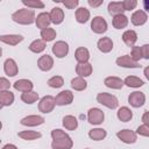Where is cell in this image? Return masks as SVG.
<instances>
[{
  "instance_id": "cell-1",
  "label": "cell",
  "mask_w": 149,
  "mask_h": 149,
  "mask_svg": "<svg viewBox=\"0 0 149 149\" xmlns=\"http://www.w3.org/2000/svg\"><path fill=\"white\" fill-rule=\"evenodd\" d=\"M51 137L52 149H71L73 146L72 139L62 129H54L51 132Z\"/></svg>"
},
{
  "instance_id": "cell-2",
  "label": "cell",
  "mask_w": 149,
  "mask_h": 149,
  "mask_svg": "<svg viewBox=\"0 0 149 149\" xmlns=\"http://www.w3.org/2000/svg\"><path fill=\"white\" fill-rule=\"evenodd\" d=\"M35 12L29 8H21L12 14L14 22L19 24H31L35 22Z\"/></svg>"
},
{
  "instance_id": "cell-3",
  "label": "cell",
  "mask_w": 149,
  "mask_h": 149,
  "mask_svg": "<svg viewBox=\"0 0 149 149\" xmlns=\"http://www.w3.org/2000/svg\"><path fill=\"white\" fill-rule=\"evenodd\" d=\"M97 101L104 106H106L107 108H111V109H115L118 108L119 106V100L115 95L113 94H109V93H106V92H101V93H98L97 95Z\"/></svg>"
},
{
  "instance_id": "cell-4",
  "label": "cell",
  "mask_w": 149,
  "mask_h": 149,
  "mask_svg": "<svg viewBox=\"0 0 149 149\" xmlns=\"http://www.w3.org/2000/svg\"><path fill=\"white\" fill-rule=\"evenodd\" d=\"M56 104H55V98L52 95H44L40 102H38V109L40 112L47 114V113H50L52 112V109L55 108Z\"/></svg>"
},
{
  "instance_id": "cell-5",
  "label": "cell",
  "mask_w": 149,
  "mask_h": 149,
  "mask_svg": "<svg viewBox=\"0 0 149 149\" xmlns=\"http://www.w3.org/2000/svg\"><path fill=\"white\" fill-rule=\"evenodd\" d=\"M104 119H105V114L100 108L93 107V108L88 109L87 120L91 125H100V123H102Z\"/></svg>"
},
{
  "instance_id": "cell-6",
  "label": "cell",
  "mask_w": 149,
  "mask_h": 149,
  "mask_svg": "<svg viewBox=\"0 0 149 149\" xmlns=\"http://www.w3.org/2000/svg\"><path fill=\"white\" fill-rule=\"evenodd\" d=\"M91 29L95 34H104L107 30V22L102 16H94L91 22Z\"/></svg>"
},
{
  "instance_id": "cell-7",
  "label": "cell",
  "mask_w": 149,
  "mask_h": 149,
  "mask_svg": "<svg viewBox=\"0 0 149 149\" xmlns=\"http://www.w3.org/2000/svg\"><path fill=\"white\" fill-rule=\"evenodd\" d=\"M73 101V93L69 90L61 91L56 97H55V104L58 106H65L70 105Z\"/></svg>"
},
{
  "instance_id": "cell-8",
  "label": "cell",
  "mask_w": 149,
  "mask_h": 149,
  "mask_svg": "<svg viewBox=\"0 0 149 149\" xmlns=\"http://www.w3.org/2000/svg\"><path fill=\"white\" fill-rule=\"evenodd\" d=\"M116 136L120 141H122L123 143H127V144H130V143H135L136 140H137V134L130 129H122V130H119L116 133Z\"/></svg>"
},
{
  "instance_id": "cell-9",
  "label": "cell",
  "mask_w": 149,
  "mask_h": 149,
  "mask_svg": "<svg viewBox=\"0 0 149 149\" xmlns=\"http://www.w3.org/2000/svg\"><path fill=\"white\" fill-rule=\"evenodd\" d=\"M128 102L130 104V106L137 108V107H141L144 105L146 102V94L141 91H135V92H132L128 97Z\"/></svg>"
},
{
  "instance_id": "cell-10",
  "label": "cell",
  "mask_w": 149,
  "mask_h": 149,
  "mask_svg": "<svg viewBox=\"0 0 149 149\" xmlns=\"http://www.w3.org/2000/svg\"><path fill=\"white\" fill-rule=\"evenodd\" d=\"M51 50H52V54H54L57 58H63V57H65V56L69 54V45H68V43L64 42V41H57V42L52 45Z\"/></svg>"
},
{
  "instance_id": "cell-11",
  "label": "cell",
  "mask_w": 149,
  "mask_h": 149,
  "mask_svg": "<svg viewBox=\"0 0 149 149\" xmlns=\"http://www.w3.org/2000/svg\"><path fill=\"white\" fill-rule=\"evenodd\" d=\"M44 121H45L44 118L41 115H27L21 119V125L28 126V127H35V126L42 125Z\"/></svg>"
},
{
  "instance_id": "cell-12",
  "label": "cell",
  "mask_w": 149,
  "mask_h": 149,
  "mask_svg": "<svg viewBox=\"0 0 149 149\" xmlns=\"http://www.w3.org/2000/svg\"><path fill=\"white\" fill-rule=\"evenodd\" d=\"M3 71L8 77H14L19 72V68L16 62L13 58H7L3 63Z\"/></svg>"
},
{
  "instance_id": "cell-13",
  "label": "cell",
  "mask_w": 149,
  "mask_h": 149,
  "mask_svg": "<svg viewBox=\"0 0 149 149\" xmlns=\"http://www.w3.org/2000/svg\"><path fill=\"white\" fill-rule=\"evenodd\" d=\"M148 20V15L144 10L142 9H139L136 12H134L132 14V17H130V21L134 26H143Z\"/></svg>"
},
{
  "instance_id": "cell-14",
  "label": "cell",
  "mask_w": 149,
  "mask_h": 149,
  "mask_svg": "<svg viewBox=\"0 0 149 149\" xmlns=\"http://www.w3.org/2000/svg\"><path fill=\"white\" fill-rule=\"evenodd\" d=\"M35 23H36V27L40 28L41 30L48 28V27L50 26V23H51L49 13H47V12L40 13V14L37 15V17H35Z\"/></svg>"
},
{
  "instance_id": "cell-15",
  "label": "cell",
  "mask_w": 149,
  "mask_h": 149,
  "mask_svg": "<svg viewBox=\"0 0 149 149\" xmlns=\"http://www.w3.org/2000/svg\"><path fill=\"white\" fill-rule=\"evenodd\" d=\"M37 66L42 71H49V70H51L52 66H54V59H52V57L49 56V55L41 56L38 58V61H37Z\"/></svg>"
},
{
  "instance_id": "cell-16",
  "label": "cell",
  "mask_w": 149,
  "mask_h": 149,
  "mask_svg": "<svg viewBox=\"0 0 149 149\" xmlns=\"http://www.w3.org/2000/svg\"><path fill=\"white\" fill-rule=\"evenodd\" d=\"M116 65L119 66H122V68H140V64L135 61H133L130 58L129 55H123V56H120L116 58Z\"/></svg>"
},
{
  "instance_id": "cell-17",
  "label": "cell",
  "mask_w": 149,
  "mask_h": 149,
  "mask_svg": "<svg viewBox=\"0 0 149 149\" xmlns=\"http://www.w3.org/2000/svg\"><path fill=\"white\" fill-rule=\"evenodd\" d=\"M13 86H14V88H15L16 91H20V92H22V93L33 91V87H34L33 83H31L29 79H19V80H16V81L13 84Z\"/></svg>"
},
{
  "instance_id": "cell-18",
  "label": "cell",
  "mask_w": 149,
  "mask_h": 149,
  "mask_svg": "<svg viewBox=\"0 0 149 149\" xmlns=\"http://www.w3.org/2000/svg\"><path fill=\"white\" fill-rule=\"evenodd\" d=\"M92 70H93L92 65L88 62H86V63H78L77 66H76V72L78 74V77H81V78L91 76Z\"/></svg>"
},
{
  "instance_id": "cell-19",
  "label": "cell",
  "mask_w": 149,
  "mask_h": 149,
  "mask_svg": "<svg viewBox=\"0 0 149 149\" xmlns=\"http://www.w3.org/2000/svg\"><path fill=\"white\" fill-rule=\"evenodd\" d=\"M0 41L5 44H8V45H16L23 41V37L21 35H16V34L0 35Z\"/></svg>"
},
{
  "instance_id": "cell-20",
  "label": "cell",
  "mask_w": 149,
  "mask_h": 149,
  "mask_svg": "<svg viewBox=\"0 0 149 149\" xmlns=\"http://www.w3.org/2000/svg\"><path fill=\"white\" fill-rule=\"evenodd\" d=\"M104 84L109 87V88H114V90H120L123 86V80L119 77H114V76H109L106 77L104 80Z\"/></svg>"
},
{
  "instance_id": "cell-21",
  "label": "cell",
  "mask_w": 149,
  "mask_h": 149,
  "mask_svg": "<svg viewBox=\"0 0 149 149\" xmlns=\"http://www.w3.org/2000/svg\"><path fill=\"white\" fill-rule=\"evenodd\" d=\"M49 15H50V21L54 24H61L64 20V12L59 7H54L49 13Z\"/></svg>"
},
{
  "instance_id": "cell-22",
  "label": "cell",
  "mask_w": 149,
  "mask_h": 149,
  "mask_svg": "<svg viewBox=\"0 0 149 149\" xmlns=\"http://www.w3.org/2000/svg\"><path fill=\"white\" fill-rule=\"evenodd\" d=\"M122 41L125 42V44L127 47H134V44L136 43L137 41V34L135 30H126L123 34H122Z\"/></svg>"
},
{
  "instance_id": "cell-23",
  "label": "cell",
  "mask_w": 149,
  "mask_h": 149,
  "mask_svg": "<svg viewBox=\"0 0 149 149\" xmlns=\"http://www.w3.org/2000/svg\"><path fill=\"white\" fill-rule=\"evenodd\" d=\"M97 47H98V49H99L101 52L107 54V52L112 51V49H113V41H112L109 37H101V38L98 41Z\"/></svg>"
},
{
  "instance_id": "cell-24",
  "label": "cell",
  "mask_w": 149,
  "mask_h": 149,
  "mask_svg": "<svg viewBox=\"0 0 149 149\" xmlns=\"http://www.w3.org/2000/svg\"><path fill=\"white\" fill-rule=\"evenodd\" d=\"M74 58L78 63H86L90 59V51L84 47H79L74 52Z\"/></svg>"
},
{
  "instance_id": "cell-25",
  "label": "cell",
  "mask_w": 149,
  "mask_h": 149,
  "mask_svg": "<svg viewBox=\"0 0 149 149\" xmlns=\"http://www.w3.org/2000/svg\"><path fill=\"white\" fill-rule=\"evenodd\" d=\"M112 24H113V27H114L115 29H122V28H126L127 24H128V17H127L125 14L115 15V16H113Z\"/></svg>"
},
{
  "instance_id": "cell-26",
  "label": "cell",
  "mask_w": 149,
  "mask_h": 149,
  "mask_svg": "<svg viewBox=\"0 0 149 149\" xmlns=\"http://www.w3.org/2000/svg\"><path fill=\"white\" fill-rule=\"evenodd\" d=\"M108 13L113 16L115 15H119V14H123L125 9H123V6H122V1H112L108 3Z\"/></svg>"
},
{
  "instance_id": "cell-27",
  "label": "cell",
  "mask_w": 149,
  "mask_h": 149,
  "mask_svg": "<svg viewBox=\"0 0 149 149\" xmlns=\"http://www.w3.org/2000/svg\"><path fill=\"white\" fill-rule=\"evenodd\" d=\"M116 115H118V119H119L120 121L127 122V121L132 120V118H133V112H132L130 108H128L127 106H123V107H120V108L118 109Z\"/></svg>"
},
{
  "instance_id": "cell-28",
  "label": "cell",
  "mask_w": 149,
  "mask_h": 149,
  "mask_svg": "<svg viewBox=\"0 0 149 149\" xmlns=\"http://www.w3.org/2000/svg\"><path fill=\"white\" fill-rule=\"evenodd\" d=\"M63 126L68 130H74L78 127V120L73 115H65L63 118Z\"/></svg>"
},
{
  "instance_id": "cell-29",
  "label": "cell",
  "mask_w": 149,
  "mask_h": 149,
  "mask_svg": "<svg viewBox=\"0 0 149 149\" xmlns=\"http://www.w3.org/2000/svg\"><path fill=\"white\" fill-rule=\"evenodd\" d=\"M90 10L85 7H79L77 10H76V20L77 22L79 23H85L88 21L90 19Z\"/></svg>"
},
{
  "instance_id": "cell-30",
  "label": "cell",
  "mask_w": 149,
  "mask_h": 149,
  "mask_svg": "<svg viewBox=\"0 0 149 149\" xmlns=\"http://www.w3.org/2000/svg\"><path fill=\"white\" fill-rule=\"evenodd\" d=\"M123 85H127L128 87H141L144 85V81L139 78V77H135V76H128L125 78L123 80Z\"/></svg>"
},
{
  "instance_id": "cell-31",
  "label": "cell",
  "mask_w": 149,
  "mask_h": 149,
  "mask_svg": "<svg viewBox=\"0 0 149 149\" xmlns=\"http://www.w3.org/2000/svg\"><path fill=\"white\" fill-rule=\"evenodd\" d=\"M106 136H107V132L102 128H93L88 132V137L91 140H94V141L104 140Z\"/></svg>"
},
{
  "instance_id": "cell-32",
  "label": "cell",
  "mask_w": 149,
  "mask_h": 149,
  "mask_svg": "<svg viewBox=\"0 0 149 149\" xmlns=\"http://www.w3.org/2000/svg\"><path fill=\"white\" fill-rule=\"evenodd\" d=\"M0 102L2 106H10L14 102V93L10 91H0Z\"/></svg>"
},
{
  "instance_id": "cell-33",
  "label": "cell",
  "mask_w": 149,
  "mask_h": 149,
  "mask_svg": "<svg viewBox=\"0 0 149 149\" xmlns=\"http://www.w3.org/2000/svg\"><path fill=\"white\" fill-rule=\"evenodd\" d=\"M17 135H19V137H21L22 140H26V141L37 140V139H40V137L42 136L41 133L35 132V130H22V132H20Z\"/></svg>"
},
{
  "instance_id": "cell-34",
  "label": "cell",
  "mask_w": 149,
  "mask_h": 149,
  "mask_svg": "<svg viewBox=\"0 0 149 149\" xmlns=\"http://www.w3.org/2000/svg\"><path fill=\"white\" fill-rule=\"evenodd\" d=\"M71 87L74 90V91H84L86 87H87V83L84 78L81 77H74L72 80H71Z\"/></svg>"
},
{
  "instance_id": "cell-35",
  "label": "cell",
  "mask_w": 149,
  "mask_h": 149,
  "mask_svg": "<svg viewBox=\"0 0 149 149\" xmlns=\"http://www.w3.org/2000/svg\"><path fill=\"white\" fill-rule=\"evenodd\" d=\"M41 37H42V41L44 42H51L56 38V30L54 28H45V29H42L41 30Z\"/></svg>"
},
{
  "instance_id": "cell-36",
  "label": "cell",
  "mask_w": 149,
  "mask_h": 149,
  "mask_svg": "<svg viewBox=\"0 0 149 149\" xmlns=\"http://www.w3.org/2000/svg\"><path fill=\"white\" fill-rule=\"evenodd\" d=\"M44 49H45V42L42 40H34L29 44V50L35 54H40V52L44 51Z\"/></svg>"
},
{
  "instance_id": "cell-37",
  "label": "cell",
  "mask_w": 149,
  "mask_h": 149,
  "mask_svg": "<svg viewBox=\"0 0 149 149\" xmlns=\"http://www.w3.org/2000/svg\"><path fill=\"white\" fill-rule=\"evenodd\" d=\"M21 100L26 104H34L35 101L38 100V93L34 92V91H29V92H24L21 94Z\"/></svg>"
},
{
  "instance_id": "cell-38",
  "label": "cell",
  "mask_w": 149,
  "mask_h": 149,
  "mask_svg": "<svg viewBox=\"0 0 149 149\" xmlns=\"http://www.w3.org/2000/svg\"><path fill=\"white\" fill-rule=\"evenodd\" d=\"M63 84H64V79L61 76H54L48 80V85L52 88H59L63 86Z\"/></svg>"
},
{
  "instance_id": "cell-39",
  "label": "cell",
  "mask_w": 149,
  "mask_h": 149,
  "mask_svg": "<svg viewBox=\"0 0 149 149\" xmlns=\"http://www.w3.org/2000/svg\"><path fill=\"white\" fill-rule=\"evenodd\" d=\"M22 3L30 8H44V3L41 0H22Z\"/></svg>"
},
{
  "instance_id": "cell-40",
  "label": "cell",
  "mask_w": 149,
  "mask_h": 149,
  "mask_svg": "<svg viewBox=\"0 0 149 149\" xmlns=\"http://www.w3.org/2000/svg\"><path fill=\"white\" fill-rule=\"evenodd\" d=\"M130 58L135 62L139 63V61L142 58V52H141V47H132V52H130Z\"/></svg>"
},
{
  "instance_id": "cell-41",
  "label": "cell",
  "mask_w": 149,
  "mask_h": 149,
  "mask_svg": "<svg viewBox=\"0 0 149 149\" xmlns=\"http://www.w3.org/2000/svg\"><path fill=\"white\" fill-rule=\"evenodd\" d=\"M122 6L125 10H132L137 6V1L136 0H125L122 1Z\"/></svg>"
},
{
  "instance_id": "cell-42",
  "label": "cell",
  "mask_w": 149,
  "mask_h": 149,
  "mask_svg": "<svg viewBox=\"0 0 149 149\" xmlns=\"http://www.w3.org/2000/svg\"><path fill=\"white\" fill-rule=\"evenodd\" d=\"M136 134H139V135H141V136H144V137L149 136V127H148V125H142V126H140V127L136 129Z\"/></svg>"
},
{
  "instance_id": "cell-43",
  "label": "cell",
  "mask_w": 149,
  "mask_h": 149,
  "mask_svg": "<svg viewBox=\"0 0 149 149\" xmlns=\"http://www.w3.org/2000/svg\"><path fill=\"white\" fill-rule=\"evenodd\" d=\"M10 87V83L7 78L0 77V91H7Z\"/></svg>"
},
{
  "instance_id": "cell-44",
  "label": "cell",
  "mask_w": 149,
  "mask_h": 149,
  "mask_svg": "<svg viewBox=\"0 0 149 149\" xmlns=\"http://www.w3.org/2000/svg\"><path fill=\"white\" fill-rule=\"evenodd\" d=\"M78 3H79L78 0H65V1H63V5L69 9H74L78 6Z\"/></svg>"
},
{
  "instance_id": "cell-45",
  "label": "cell",
  "mask_w": 149,
  "mask_h": 149,
  "mask_svg": "<svg viewBox=\"0 0 149 149\" xmlns=\"http://www.w3.org/2000/svg\"><path fill=\"white\" fill-rule=\"evenodd\" d=\"M141 52H142V58L149 59V45L148 44H144L141 47Z\"/></svg>"
},
{
  "instance_id": "cell-46",
  "label": "cell",
  "mask_w": 149,
  "mask_h": 149,
  "mask_svg": "<svg viewBox=\"0 0 149 149\" xmlns=\"http://www.w3.org/2000/svg\"><path fill=\"white\" fill-rule=\"evenodd\" d=\"M88 2V5L91 6V7H99L100 5H102L104 3V0H88L87 1Z\"/></svg>"
},
{
  "instance_id": "cell-47",
  "label": "cell",
  "mask_w": 149,
  "mask_h": 149,
  "mask_svg": "<svg viewBox=\"0 0 149 149\" xmlns=\"http://www.w3.org/2000/svg\"><path fill=\"white\" fill-rule=\"evenodd\" d=\"M2 149H17V147L14 146V144H12V143H7V144H5L2 147Z\"/></svg>"
},
{
  "instance_id": "cell-48",
  "label": "cell",
  "mask_w": 149,
  "mask_h": 149,
  "mask_svg": "<svg viewBox=\"0 0 149 149\" xmlns=\"http://www.w3.org/2000/svg\"><path fill=\"white\" fill-rule=\"evenodd\" d=\"M142 121H143V125H148V111L144 112V114L142 116Z\"/></svg>"
},
{
  "instance_id": "cell-49",
  "label": "cell",
  "mask_w": 149,
  "mask_h": 149,
  "mask_svg": "<svg viewBox=\"0 0 149 149\" xmlns=\"http://www.w3.org/2000/svg\"><path fill=\"white\" fill-rule=\"evenodd\" d=\"M148 70H149V68H148V66H147V68H146V69H144V76H146V77H147V78H149V74H148Z\"/></svg>"
},
{
  "instance_id": "cell-50",
  "label": "cell",
  "mask_w": 149,
  "mask_h": 149,
  "mask_svg": "<svg viewBox=\"0 0 149 149\" xmlns=\"http://www.w3.org/2000/svg\"><path fill=\"white\" fill-rule=\"evenodd\" d=\"M1 128H2V122L0 121V130H1Z\"/></svg>"
},
{
  "instance_id": "cell-51",
  "label": "cell",
  "mask_w": 149,
  "mask_h": 149,
  "mask_svg": "<svg viewBox=\"0 0 149 149\" xmlns=\"http://www.w3.org/2000/svg\"><path fill=\"white\" fill-rule=\"evenodd\" d=\"M1 55H2V49L0 48V56H1Z\"/></svg>"
},
{
  "instance_id": "cell-52",
  "label": "cell",
  "mask_w": 149,
  "mask_h": 149,
  "mask_svg": "<svg viewBox=\"0 0 149 149\" xmlns=\"http://www.w3.org/2000/svg\"><path fill=\"white\" fill-rule=\"evenodd\" d=\"M2 107H3V106H2V105H1V102H0V109H1Z\"/></svg>"
},
{
  "instance_id": "cell-53",
  "label": "cell",
  "mask_w": 149,
  "mask_h": 149,
  "mask_svg": "<svg viewBox=\"0 0 149 149\" xmlns=\"http://www.w3.org/2000/svg\"><path fill=\"white\" fill-rule=\"evenodd\" d=\"M0 142H1V140H0Z\"/></svg>"
}]
</instances>
